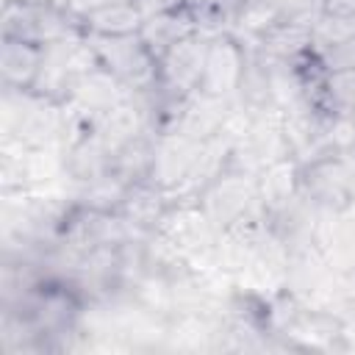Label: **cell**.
Returning a JSON list of instances; mask_svg holds the SVG:
<instances>
[{"label": "cell", "instance_id": "cell-1", "mask_svg": "<svg viewBox=\"0 0 355 355\" xmlns=\"http://www.w3.org/2000/svg\"><path fill=\"white\" fill-rule=\"evenodd\" d=\"M83 22L61 6L31 3V0H3L0 39H19L39 47L83 39Z\"/></svg>", "mask_w": 355, "mask_h": 355}, {"label": "cell", "instance_id": "cell-2", "mask_svg": "<svg viewBox=\"0 0 355 355\" xmlns=\"http://www.w3.org/2000/svg\"><path fill=\"white\" fill-rule=\"evenodd\" d=\"M197 202L216 230H225L247 216L263 214L258 200V175L230 166L200 191Z\"/></svg>", "mask_w": 355, "mask_h": 355}, {"label": "cell", "instance_id": "cell-3", "mask_svg": "<svg viewBox=\"0 0 355 355\" xmlns=\"http://www.w3.org/2000/svg\"><path fill=\"white\" fill-rule=\"evenodd\" d=\"M86 42L94 47L100 64L128 89V92H147L158 83V58L147 50L139 33L125 36H94L89 33Z\"/></svg>", "mask_w": 355, "mask_h": 355}, {"label": "cell", "instance_id": "cell-4", "mask_svg": "<svg viewBox=\"0 0 355 355\" xmlns=\"http://www.w3.org/2000/svg\"><path fill=\"white\" fill-rule=\"evenodd\" d=\"M211 36L197 31L189 39L178 42L161 61H158V94L161 100H189L194 92H200L205 55H208Z\"/></svg>", "mask_w": 355, "mask_h": 355}, {"label": "cell", "instance_id": "cell-5", "mask_svg": "<svg viewBox=\"0 0 355 355\" xmlns=\"http://www.w3.org/2000/svg\"><path fill=\"white\" fill-rule=\"evenodd\" d=\"M244 67H247V44L241 39H236L230 31L211 36L200 92L222 100H236Z\"/></svg>", "mask_w": 355, "mask_h": 355}, {"label": "cell", "instance_id": "cell-6", "mask_svg": "<svg viewBox=\"0 0 355 355\" xmlns=\"http://www.w3.org/2000/svg\"><path fill=\"white\" fill-rule=\"evenodd\" d=\"M200 147L202 141H194L183 133H161L155 144V164H153L150 180L158 183L166 194L175 191L194 169Z\"/></svg>", "mask_w": 355, "mask_h": 355}, {"label": "cell", "instance_id": "cell-7", "mask_svg": "<svg viewBox=\"0 0 355 355\" xmlns=\"http://www.w3.org/2000/svg\"><path fill=\"white\" fill-rule=\"evenodd\" d=\"M133 92H128L103 64L78 75L75 83H72V97H69V105L97 116L114 105H119L122 100H128Z\"/></svg>", "mask_w": 355, "mask_h": 355}, {"label": "cell", "instance_id": "cell-8", "mask_svg": "<svg viewBox=\"0 0 355 355\" xmlns=\"http://www.w3.org/2000/svg\"><path fill=\"white\" fill-rule=\"evenodd\" d=\"M169 205H172L169 202V194L158 183H153V180H136V183H130L125 189V197H122L116 214L125 222H130L136 230L150 233V230H155L161 225V219L169 211Z\"/></svg>", "mask_w": 355, "mask_h": 355}, {"label": "cell", "instance_id": "cell-9", "mask_svg": "<svg viewBox=\"0 0 355 355\" xmlns=\"http://www.w3.org/2000/svg\"><path fill=\"white\" fill-rule=\"evenodd\" d=\"M200 31V22L194 17L191 8H175V11H166V14H155V17H144L141 28H139V36L141 42L147 44V50L161 61L178 42L189 39L191 33Z\"/></svg>", "mask_w": 355, "mask_h": 355}, {"label": "cell", "instance_id": "cell-10", "mask_svg": "<svg viewBox=\"0 0 355 355\" xmlns=\"http://www.w3.org/2000/svg\"><path fill=\"white\" fill-rule=\"evenodd\" d=\"M44 47L19 42V39H0V83L3 89H31L39 67H42Z\"/></svg>", "mask_w": 355, "mask_h": 355}, {"label": "cell", "instance_id": "cell-11", "mask_svg": "<svg viewBox=\"0 0 355 355\" xmlns=\"http://www.w3.org/2000/svg\"><path fill=\"white\" fill-rule=\"evenodd\" d=\"M300 197V161L294 155L280 158L258 172V200L263 214H275Z\"/></svg>", "mask_w": 355, "mask_h": 355}, {"label": "cell", "instance_id": "cell-12", "mask_svg": "<svg viewBox=\"0 0 355 355\" xmlns=\"http://www.w3.org/2000/svg\"><path fill=\"white\" fill-rule=\"evenodd\" d=\"M155 144H158V133H153V130L133 136L130 141H125L122 147L114 150L111 172L116 178H122L128 186L136 180H150L153 164H155Z\"/></svg>", "mask_w": 355, "mask_h": 355}, {"label": "cell", "instance_id": "cell-13", "mask_svg": "<svg viewBox=\"0 0 355 355\" xmlns=\"http://www.w3.org/2000/svg\"><path fill=\"white\" fill-rule=\"evenodd\" d=\"M144 17L141 11L133 6V0H119V3H108L92 14L83 17V31L86 36H125V33H139Z\"/></svg>", "mask_w": 355, "mask_h": 355}, {"label": "cell", "instance_id": "cell-14", "mask_svg": "<svg viewBox=\"0 0 355 355\" xmlns=\"http://www.w3.org/2000/svg\"><path fill=\"white\" fill-rule=\"evenodd\" d=\"M313 36V50L324 53L336 44H344L349 39H355V11H338V8H327L311 28Z\"/></svg>", "mask_w": 355, "mask_h": 355}, {"label": "cell", "instance_id": "cell-15", "mask_svg": "<svg viewBox=\"0 0 355 355\" xmlns=\"http://www.w3.org/2000/svg\"><path fill=\"white\" fill-rule=\"evenodd\" d=\"M324 108L330 114L355 116V67L330 69L324 80Z\"/></svg>", "mask_w": 355, "mask_h": 355}, {"label": "cell", "instance_id": "cell-16", "mask_svg": "<svg viewBox=\"0 0 355 355\" xmlns=\"http://www.w3.org/2000/svg\"><path fill=\"white\" fill-rule=\"evenodd\" d=\"M275 6L280 19L308 28H313V22L327 11V0H275Z\"/></svg>", "mask_w": 355, "mask_h": 355}, {"label": "cell", "instance_id": "cell-17", "mask_svg": "<svg viewBox=\"0 0 355 355\" xmlns=\"http://www.w3.org/2000/svg\"><path fill=\"white\" fill-rule=\"evenodd\" d=\"M133 6L141 11V17H155V14H166L175 8H183V0H133Z\"/></svg>", "mask_w": 355, "mask_h": 355}, {"label": "cell", "instance_id": "cell-18", "mask_svg": "<svg viewBox=\"0 0 355 355\" xmlns=\"http://www.w3.org/2000/svg\"><path fill=\"white\" fill-rule=\"evenodd\" d=\"M31 3H50V6H61V8L69 6V0H31Z\"/></svg>", "mask_w": 355, "mask_h": 355}]
</instances>
